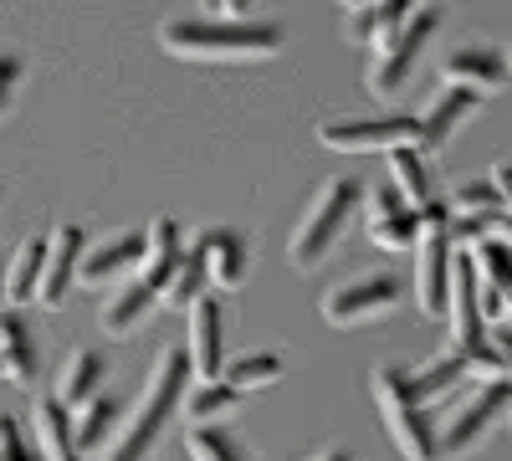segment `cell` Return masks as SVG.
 I'll return each instance as SVG.
<instances>
[{"mask_svg":"<svg viewBox=\"0 0 512 461\" xmlns=\"http://www.w3.org/2000/svg\"><path fill=\"white\" fill-rule=\"evenodd\" d=\"M185 385H190V354H185V344L159 349L149 380H144L134 410L123 415V426H118V436H113V446H108L103 461H149V456L159 451L169 421L180 415Z\"/></svg>","mask_w":512,"mask_h":461,"instance_id":"1","label":"cell"},{"mask_svg":"<svg viewBox=\"0 0 512 461\" xmlns=\"http://www.w3.org/2000/svg\"><path fill=\"white\" fill-rule=\"evenodd\" d=\"M287 31L277 21H221V16H169L159 47L185 62H262L282 52Z\"/></svg>","mask_w":512,"mask_h":461,"instance_id":"2","label":"cell"},{"mask_svg":"<svg viewBox=\"0 0 512 461\" xmlns=\"http://www.w3.org/2000/svg\"><path fill=\"white\" fill-rule=\"evenodd\" d=\"M374 405H379V421L390 431V441L400 446L405 461H441L436 451V421L425 415L415 385H410V369L400 364H379L374 369Z\"/></svg>","mask_w":512,"mask_h":461,"instance_id":"3","label":"cell"},{"mask_svg":"<svg viewBox=\"0 0 512 461\" xmlns=\"http://www.w3.org/2000/svg\"><path fill=\"white\" fill-rule=\"evenodd\" d=\"M359 180H349V175H338V180H328L318 195H313V205L303 211V221H297V231H292V267L297 272H313L328 251L338 246V236L349 231V221H354V211H359Z\"/></svg>","mask_w":512,"mask_h":461,"instance_id":"4","label":"cell"},{"mask_svg":"<svg viewBox=\"0 0 512 461\" xmlns=\"http://www.w3.org/2000/svg\"><path fill=\"white\" fill-rule=\"evenodd\" d=\"M451 267H456V236H451V205L436 200L420 211L415 236V308L425 318H441L451 298Z\"/></svg>","mask_w":512,"mask_h":461,"instance_id":"5","label":"cell"},{"mask_svg":"<svg viewBox=\"0 0 512 461\" xmlns=\"http://www.w3.org/2000/svg\"><path fill=\"white\" fill-rule=\"evenodd\" d=\"M318 144L338 154H395L420 144V118L410 113H338L318 123Z\"/></svg>","mask_w":512,"mask_h":461,"instance_id":"6","label":"cell"},{"mask_svg":"<svg viewBox=\"0 0 512 461\" xmlns=\"http://www.w3.org/2000/svg\"><path fill=\"white\" fill-rule=\"evenodd\" d=\"M502 415H512V380H487V385H477L472 395H461V400L446 410L441 431H436L441 461L466 456V451H472V446L502 421Z\"/></svg>","mask_w":512,"mask_h":461,"instance_id":"7","label":"cell"},{"mask_svg":"<svg viewBox=\"0 0 512 461\" xmlns=\"http://www.w3.org/2000/svg\"><path fill=\"white\" fill-rule=\"evenodd\" d=\"M436 26H441V11H436V6H415L410 21H405V31L390 41V47H379V52L369 57V93H374V98H395L405 82L415 77L420 52H425V41L436 36Z\"/></svg>","mask_w":512,"mask_h":461,"instance_id":"8","label":"cell"},{"mask_svg":"<svg viewBox=\"0 0 512 461\" xmlns=\"http://www.w3.org/2000/svg\"><path fill=\"white\" fill-rule=\"evenodd\" d=\"M400 303V282L395 272H359L349 282H338L323 292V318L333 328H359V323H374Z\"/></svg>","mask_w":512,"mask_h":461,"instance_id":"9","label":"cell"},{"mask_svg":"<svg viewBox=\"0 0 512 461\" xmlns=\"http://www.w3.org/2000/svg\"><path fill=\"white\" fill-rule=\"evenodd\" d=\"M185 354H190V374L200 385L221 380V369H226V303L216 298V292H205V298L190 308Z\"/></svg>","mask_w":512,"mask_h":461,"instance_id":"10","label":"cell"},{"mask_svg":"<svg viewBox=\"0 0 512 461\" xmlns=\"http://www.w3.org/2000/svg\"><path fill=\"white\" fill-rule=\"evenodd\" d=\"M82 251H88L82 226H72V221L52 226V236H47V267H41V287H36L41 308H62L67 303V292L77 282V267H82Z\"/></svg>","mask_w":512,"mask_h":461,"instance_id":"11","label":"cell"},{"mask_svg":"<svg viewBox=\"0 0 512 461\" xmlns=\"http://www.w3.org/2000/svg\"><path fill=\"white\" fill-rule=\"evenodd\" d=\"M190 251L205 262L210 287H221V292L241 287L246 272H251V251H246V236H241L236 226H205V231L190 241Z\"/></svg>","mask_w":512,"mask_h":461,"instance_id":"12","label":"cell"},{"mask_svg":"<svg viewBox=\"0 0 512 461\" xmlns=\"http://www.w3.org/2000/svg\"><path fill=\"white\" fill-rule=\"evenodd\" d=\"M364 226H369V241L384 246V251H415V236H420V216L395 195V185L384 180L369 190V211H364Z\"/></svg>","mask_w":512,"mask_h":461,"instance_id":"13","label":"cell"},{"mask_svg":"<svg viewBox=\"0 0 512 461\" xmlns=\"http://www.w3.org/2000/svg\"><path fill=\"white\" fill-rule=\"evenodd\" d=\"M164 287H169V282H159V277H149V272H134V277H128L113 298L103 303V313H98L103 333H113V339L134 333V328L164 303Z\"/></svg>","mask_w":512,"mask_h":461,"instance_id":"14","label":"cell"},{"mask_svg":"<svg viewBox=\"0 0 512 461\" xmlns=\"http://www.w3.org/2000/svg\"><path fill=\"white\" fill-rule=\"evenodd\" d=\"M466 262H472V272H477L482 313H487V318H502L507 303H512V251H507L497 236H482V241H472Z\"/></svg>","mask_w":512,"mask_h":461,"instance_id":"15","label":"cell"},{"mask_svg":"<svg viewBox=\"0 0 512 461\" xmlns=\"http://www.w3.org/2000/svg\"><path fill=\"white\" fill-rule=\"evenodd\" d=\"M441 82L446 88H466V93H497L507 82V57L497 47H482V41H472V47H456L446 62H441Z\"/></svg>","mask_w":512,"mask_h":461,"instance_id":"16","label":"cell"},{"mask_svg":"<svg viewBox=\"0 0 512 461\" xmlns=\"http://www.w3.org/2000/svg\"><path fill=\"white\" fill-rule=\"evenodd\" d=\"M144 231H118L98 246L82 251V267H77V282H88V287H103V282H118L123 272H139L144 267Z\"/></svg>","mask_w":512,"mask_h":461,"instance_id":"17","label":"cell"},{"mask_svg":"<svg viewBox=\"0 0 512 461\" xmlns=\"http://www.w3.org/2000/svg\"><path fill=\"white\" fill-rule=\"evenodd\" d=\"M31 426H36V446L41 461H88L77 451V431H72V410L57 395H41L31 405Z\"/></svg>","mask_w":512,"mask_h":461,"instance_id":"18","label":"cell"},{"mask_svg":"<svg viewBox=\"0 0 512 461\" xmlns=\"http://www.w3.org/2000/svg\"><path fill=\"white\" fill-rule=\"evenodd\" d=\"M477 103H482L477 93H466V88H446V93L431 103V113L420 118V144H415V149H420V154L446 149V144H451V134H456L472 113H477Z\"/></svg>","mask_w":512,"mask_h":461,"instance_id":"19","label":"cell"},{"mask_svg":"<svg viewBox=\"0 0 512 461\" xmlns=\"http://www.w3.org/2000/svg\"><path fill=\"white\" fill-rule=\"evenodd\" d=\"M0 380H11V385L36 380V344L16 308H0Z\"/></svg>","mask_w":512,"mask_h":461,"instance_id":"20","label":"cell"},{"mask_svg":"<svg viewBox=\"0 0 512 461\" xmlns=\"http://www.w3.org/2000/svg\"><path fill=\"white\" fill-rule=\"evenodd\" d=\"M103 374H108V359H103V349H77V354L62 364V374H57V390H52V395H57L67 410H82L88 400H98Z\"/></svg>","mask_w":512,"mask_h":461,"instance_id":"21","label":"cell"},{"mask_svg":"<svg viewBox=\"0 0 512 461\" xmlns=\"http://www.w3.org/2000/svg\"><path fill=\"white\" fill-rule=\"evenodd\" d=\"M390 185L415 216L425 211V205H436V180H431V164H425L420 149H395L390 154Z\"/></svg>","mask_w":512,"mask_h":461,"instance_id":"22","label":"cell"},{"mask_svg":"<svg viewBox=\"0 0 512 461\" xmlns=\"http://www.w3.org/2000/svg\"><path fill=\"white\" fill-rule=\"evenodd\" d=\"M118 426H123V405H118L113 395H98V400H88V405H82V415H72L77 451H82V456H98L103 446H113Z\"/></svg>","mask_w":512,"mask_h":461,"instance_id":"23","label":"cell"},{"mask_svg":"<svg viewBox=\"0 0 512 461\" xmlns=\"http://www.w3.org/2000/svg\"><path fill=\"white\" fill-rule=\"evenodd\" d=\"M41 267H47V236H26V241L16 246L11 267H6V308H21V303L36 298Z\"/></svg>","mask_w":512,"mask_h":461,"instance_id":"24","label":"cell"},{"mask_svg":"<svg viewBox=\"0 0 512 461\" xmlns=\"http://www.w3.org/2000/svg\"><path fill=\"white\" fill-rule=\"evenodd\" d=\"M144 267L139 272H149V277H159V282H169L175 277V267L185 262V236H180V221L175 216H159L149 231H144Z\"/></svg>","mask_w":512,"mask_h":461,"instance_id":"25","label":"cell"},{"mask_svg":"<svg viewBox=\"0 0 512 461\" xmlns=\"http://www.w3.org/2000/svg\"><path fill=\"white\" fill-rule=\"evenodd\" d=\"M466 374H472V364H466L456 349H446V354H436V359H425L420 369H410V385H415V395H420V405H425V400L456 390Z\"/></svg>","mask_w":512,"mask_h":461,"instance_id":"26","label":"cell"},{"mask_svg":"<svg viewBox=\"0 0 512 461\" xmlns=\"http://www.w3.org/2000/svg\"><path fill=\"white\" fill-rule=\"evenodd\" d=\"M221 380H226V385H231L236 395H246V390H262V385L282 380V354H277V349H256V354L226 359Z\"/></svg>","mask_w":512,"mask_h":461,"instance_id":"27","label":"cell"},{"mask_svg":"<svg viewBox=\"0 0 512 461\" xmlns=\"http://www.w3.org/2000/svg\"><path fill=\"white\" fill-rule=\"evenodd\" d=\"M451 221H472V226H492L502 216V200L492 190V180H472V185H461L451 200Z\"/></svg>","mask_w":512,"mask_h":461,"instance_id":"28","label":"cell"},{"mask_svg":"<svg viewBox=\"0 0 512 461\" xmlns=\"http://www.w3.org/2000/svg\"><path fill=\"white\" fill-rule=\"evenodd\" d=\"M210 292V277H205V262L195 257V251L185 246V262L175 267V277H169V287H164V303L169 308H180V313H190L200 298Z\"/></svg>","mask_w":512,"mask_h":461,"instance_id":"29","label":"cell"},{"mask_svg":"<svg viewBox=\"0 0 512 461\" xmlns=\"http://www.w3.org/2000/svg\"><path fill=\"white\" fill-rule=\"evenodd\" d=\"M190 456L195 461H251V451L226 426H190Z\"/></svg>","mask_w":512,"mask_h":461,"instance_id":"30","label":"cell"},{"mask_svg":"<svg viewBox=\"0 0 512 461\" xmlns=\"http://www.w3.org/2000/svg\"><path fill=\"white\" fill-rule=\"evenodd\" d=\"M236 405H241V395H236L226 380L195 385V395H190V421H195V426H221V415H231Z\"/></svg>","mask_w":512,"mask_h":461,"instance_id":"31","label":"cell"},{"mask_svg":"<svg viewBox=\"0 0 512 461\" xmlns=\"http://www.w3.org/2000/svg\"><path fill=\"white\" fill-rule=\"evenodd\" d=\"M379 11H384V0H364V6H349V16H344V36L354 41V47H369V52H374Z\"/></svg>","mask_w":512,"mask_h":461,"instance_id":"32","label":"cell"},{"mask_svg":"<svg viewBox=\"0 0 512 461\" xmlns=\"http://www.w3.org/2000/svg\"><path fill=\"white\" fill-rule=\"evenodd\" d=\"M21 77H26V62H21V52L0 47V118H6V113L16 108V88H21Z\"/></svg>","mask_w":512,"mask_h":461,"instance_id":"33","label":"cell"},{"mask_svg":"<svg viewBox=\"0 0 512 461\" xmlns=\"http://www.w3.org/2000/svg\"><path fill=\"white\" fill-rule=\"evenodd\" d=\"M0 461H41V456H31V451H26L16 415H6V410H0Z\"/></svg>","mask_w":512,"mask_h":461,"instance_id":"34","label":"cell"},{"mask_svg":"<svg viewBox=\"0 0 512 461\" xmlns=\"http://www.w3.org/2000/svg\"><path fill=\"white\" fill-rule=\"evenodd\" d=\"M492 190H497V200H502V216L512 221V159H502L497 170H492Z\"/></svg>","mask_w":512,"mask_h":461,"instance_id":"35","label":"cell"},{"mask_svg":"<svg viewBox=\"0 0 512 461\" xmlns=\"http://www.w3.org/2000/svg\"><path fill=\"white\" fill-rule=\"evenodd\" d=\"M492 344H497L502 369H507V380H512V328H497V333H492Z\"/></svg>","mask_w":512,"mask_h":461,"instance_id":"36","label":"cell"},{"mask_svg":"<svg viewBox=\"0 0 512 461\" xmlns=\"http://www.w3.org/2000/svg\"><path fill=\"white\" fill-rule=\"evenodd\" d=\"M313 461H359V456H354L349 446H328V451H318Z\"/></svg>","mask_w":512,"mask_h":461,"instance_id":"37","label":"cell"},{"mask_svg":"<svg viewBox=\"0 0 512 461\" xmlns=\"http://www.w3.org/2000/svg\"><path fill=\"white\" fill-rule=\"evenodd\" d=\"M492 231H497V241L512 251V221H507V216H497V221H492Z\"/></svg>","mask_w":512,"mask_h":461,"instance_id":"38","label":"cell"},{"mask_svg":"<svg viewBox=\"0 0 512 461\" xmlns=\"http://www.w3.org/2000/svg\"><path fill=\"white\" fill-rule=\"evenodd\" d=\"M0 308H6V267H0Z\"/></svg>","mask_w":512,"mask_h":461,"instance_id":"39","label":"cell"},{"mask_svg":"<svg viewBox=\"0 0 512 461\" xmlns=\"http://www.w3.org/2000/svg\"><path fill=\"white\" fill-rule=\"evenodd\" d=\"M502 328H512V303H507V313H502Z\"/></svg>","mask_w":512,"mask_h":461,"instance_id":"40","label":"cell"},{"mask_svg":"<svg viewBox=\"0 0 512 461\" xmlns=\"http://www.w3.org/2000/svg\"><path fill=\"white\" fill-rule=\"evenodd\" d=\"M507 72H512V47H507Z\"/></svg>","mask_w":512,"mask_h":461,"instance_id":"41","label":"cell"},{"mask_svg":"<svg viewBox=\"0 0 512 461\" xmlns=\"http://www.w3.org/2000/svg\"><path fill=\"white\" fill-rule=\"evenodd\" d=\"M0 200H6V190H0Z\"/></svg>","mask_w":512,"mask_h":461,"instance_id":"42","label":"cell"}]
</instances>
